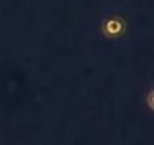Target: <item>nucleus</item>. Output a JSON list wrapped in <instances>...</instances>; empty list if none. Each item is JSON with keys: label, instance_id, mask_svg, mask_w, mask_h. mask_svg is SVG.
Returning a JSON list of instances; mask_svg holds the SVG:
<instances>
[]
</instances>
